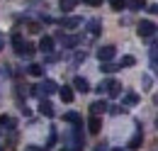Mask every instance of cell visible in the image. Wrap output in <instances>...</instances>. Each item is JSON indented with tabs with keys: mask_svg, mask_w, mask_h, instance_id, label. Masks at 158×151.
Here are the masks:
<instances>
[{
	"mask_svg": "<svg viewBox=\"0 0 158 151\" xmlns=\"http://www.w3.org/2000/svg\"><path fill=\"white\" fill-rule=\"evenodd\" d=\"M107 112H110V114H122V112H124V107H119V105H110Z\"/></svg>",
	"mask_w": 158,
	"mask_h": 151,
	"instance_id": "obj_28",
	"label": "cell"
},
{
	"mask_svg": "<svg viewBox=\"0 0 158 151\" xmlns=\"http://www.w3.org/2000/svg\"><path fill=\"white\" fill-rule=\"evenodd\" d=\"M95 90H98V93H107L110 97H117V95L122 93V83H119L117 78H105Z\"/></svg>",
	"mask_w": 158,
	"mask_h": 151,
	"instance_id": "obj_1",
	"label": "cell"
},
{
	"mask_svg": "<svg viewBox=\"0 0 158 151\" xmlns=\"http://www.w3.org/2000/svg\"><path fill=\"white\" fill-rule=\"evenodd\" d=\"M39 112L46 114V117H54V105H51L49 100H41L39 102Z\"/></svg>",
	"mask_w": 158,
	"mask_h": 151,
	"instance_id": "obj_17",
	"label": "cell"
},
{
	"mask_svg": "<svg viewBox=\"0 0 158 151\" xmlns=\"http://www.w3.org/2000/svg\"><path fill=\"white\" fill-rule=\"evenodd\" d=\"M59 95H61V100L63 102H73V88H68V85H63V88H59Z\"/></svg>",
	"mask_w": 158,
	"mask_h": 151,
	"instance_id": "obj_15",
	"label": "cell"
},
{
	"mask_svg": "<svg viewBox=\"0 0 158 151\" xmlns=\"http://www.w3.org/2000/svg\"><path fill=\"white\" fill-rule=\"evenodd\" d=\"M76 2H78V0H61L59 7L63 10V12H68V10H73V7H76Z\"/></svg>",
	"mask_w": 158,
	"mask_h": 151,
	"instance_id": "obj_23",
	"label": "cell"
},
{
	"mask_svg": "<svg viewBox=\"0 0 158 151\" xmlns=\"http://www.w3.org/2000/svg\"><path fill=\"white\" fill-rule=\"evenodd\" d=\"M127 7L129 10H143L146 7V0H127Z\"/></svg>",
	"mask_w": 158,
	"mask_h": 151,
	"instance_id": "obj_20",
	"label": "cell"
},
{
	"mask_svg": "<svg viewBox=\"0 0 158 151\" xmlns=\"http://www.w3.org/2000/svg\"><path fill=\"white\" fill-rule=\"evenodd\" d=\"M83 24V17H63L61 19V29H76Z\"/></svg>",
	"mask_w": 158,
	"mask_h": 151,
	"instance_id": "obj_5",
	"label": "cell"
},
{
	"mask_svg": "<svg viewBox=\"0 0 158 151\" xmlns=\"http://www.w3.org/2000/svg\"><path fill=\"white\" fill-rule=\"evenodd\" d=\"M107 110H110V105H107L105 100H98V102H93V105H90V112H93V117H98V114L107 112Z\"/></svg>",
	"mask_w": 158,
	"mask_h": 151,
	"instance_id": "obj_9",
	"label": "cell"
},
{
	"mask_svg": "<svg viewBox=\"0 0 158 151\" xmlns=\"http://www.w3.org/2000/svg\"><path fill=\"white\" fill-rule=\"evenodd\" d=\"M105 0H85V5H90V7H100Z\"/></svg>",
	"mask_w": 158,
	"mask_h": 151,
	"instance_id": "obj_30",
	"label": "cell"
},
{
	"mask_svg": "<svg viewBox=\"0 0 158 151\" xmlns=\"http://www.w3.org/2000/svg\"><path fill=\"white\" fill-rule=\"evenodd\" d=\"M0 151H5V149H2V146H0Z\"/></svg>",
	"mask_w": 158,
	"mask_h": 151,
	"instance_id": "obj_36",
	"label": "cell"
},
{
	"mask_svg": "<svg viewBox=\"0 0 158 151\" xmlns=\"http://www.w3.org/2000/svg\"><path fill=\"white\" fill-rule=\"evenodd\" d=\"M158 27L156 24H153V22H151V19H141V22H139L136 24V32H139V37H151V34H153V32H156Z\"/></svg>",
	"mask_w": 158,
	"mask_h": 151,
	"instance_id": "obj_2",
	"label": "cell"
},
{
	"mask_svg": "<svg viewBox=\"0 0 158 151\" xmlns=\"http://www.w3.org/2000/svg\"><path fill=\"white\" fill-rule=\"evenodd\" d=\"M59 39H61V44H63L66 49H76V46H78V44H80V41H83V39H80V37H66L63 32H61V34H59Z\"/></svg>",
	"mask_w": 158,
	"mask_h": 151,
	"instance_id": "obj_6",
	"label": "cell"
},
{
	"mask_svg": "<svg viewBox=\"0 0 158 151\" xmlns=\"http://www.w3.org/2000/svg\"><path fill=\"white\" fill-rule=\"evenodd\" d=\"M110 5H112L114 10H124V7H127V0H110Z\"/></svg>",
	"mask_w": 158,
	"mask_h": 151,
	"instance_id": "obj_27",
	"label": "cell"
},
{
	"mask_svg": "<svg viewBox=\"0 0 158 151\" xmlns=\"http://www.w3.org/2000/svg\"><path fill=\"white\" fill-rule=\"evenodd\" d=\"M100 129H102L100 117H90V119H88V132L90 134H100Z\"/></svg>",
	"mask_w": 158,
	"mask_h": 151,
	"instance_id": "obj_12",
	"label": "cell"
},
{
	"mask_svg": "<svg viewBox=\"0 0 158 151\" xmlns=\"http://www.w3.org/2000/svg\"><path fill=\"white\" fill-rule=\"evenodd\" d=\"M95 151H107V144H105V141H100L98 146H95Z\"/></svg>",
	"mask_w": 158,
	"mask_h": 151,
	"instance_id": "obj_32",
	"label": "cell"
},
{
	"mask_svg": "<svg viewBox=\"0 0 158 151\" xmlns=\"http://www.w3.org/2000/svg\"><path fill=\"white\" fill-rule=\"evenodd\" d=\"M156 124H158V119H156Z\"/></svg>",
	"mask_w": 158,
	"mask_h": 151,
	"instance_id": "obj_38",
	"label": "cell"
},
{
	"mask_svg": "<svg viewBox=\"0 0 158 151\" xmlns=\"http://www.w3.org/2000/svg\"><path fill=\"white\" fill-rule=\"evenodd\" d=\"M112 151H127V149H119V146H114V149H112Z\"/></svg>",
	"mask_w": 158,
	"mask_h": 151,
	"instance_id": "obj_35",
	"label": "cell"
},
{
	"mask_svg": "<svg viewBox=\"0 0 158 151\" xmlns=\"http://www.w3.org/2000/svg\"><path fill=\"white\" fill-rule=\"evenodd\" d=\"M122 102H124V107H134V105H139V95L131 93V90H127V95L122 97Z\"/></svg>",
	"mask_w": 158,
	"mask_h": 151,
	"instance_id": "obj_10",
	"label": "cell"
},
{
	"mask_svg": "<svg viewBox=\"0 0 158 151\" xmlns=\"http://www.w3.org/2000/svg\"><path fill=\"white\" fill-rule=\"evenodd\" d=\"M0 124H2L5 129H15V127H17V119H15V117H7V114H0Z\"/></svg>",
	"mask_w": 158,
	"mask_h": 151,
	"instance_id": "obj_16",
	"label": "cell"
},
{
	"mask_svg": "<svg viewBox=\"0 0 158 151\" xmlns=\"http://www.w3.org/2000/svg\"><path fill=\"white\" fill-rule=\"evenodd\" d=\"M27 29H29L32 34H39V32H41V24H39V22H29V24H27Z\"/></svg>",
	"mask_w": 158,
	"mask_h": 151,
	"instance_id": "obj_26",
	"label": "cell"
},
{
	"mask_svg": "<svg viewBox=\"0 0 158 151\" xmlns=\"http://www.w3.org/2000/svg\"><path fill=\"white\" fill-rule=\"evenodd\" d=\"M143 144V134H141V129H136V134L129 139V149H139Z\"/></svg>",
	"mask_w": 158,
	"mask_h": 151,
	"instance_id": "obj_18",
	"label": "cell"
},
{
	"mask_svg": "<svg viewBox=\"0 0 158 151\" xmlns=\"http://www.w3.org/2000/svg\"><path fill=\"white\" fill-rule=\"evenodd\" d=\"M27 151H46V149H41V146H27Z\"/></svg>",
	"mask_w": 158,
	"mask_h": 151,
	"instance_id": "obj_33",
	"label": "cell"
},
{
	"mask_svg": "<svg viewBox=\"0 0 158 151\" xmlns=\"http://www.w3.org/2000/svg\"><path fill=\"white\" fill-rule=\"evenodd\" d=\"M100 71H102V73H114V71H119V66L112 63V61H110V63H100Z\"/></svg>",
	"mask_w": 158,
	"mask_h": 151,
	"instance_id": "obj_21",
	"label": "cell"
},
{
	"mask_svg": "<svg viewBox=\"0 0 158 151\" xmlns=\"http://www.w3.org/2000/svg\"><path fill=\"white\" fill-rule=\"evenodd\" d=\"M63 119L71 122L73 127H83V117H80L78 112H66V114H63Z\"/></svg>",
	"mask_w": 158,
	"mask_h": 151,
	"instance_id": "obj_11",
	"label": "cell"
},
{
	"mask_svg": "<svg viewBox=\"0 0 158 151\" xmlns=\"http://www.w3.org/2000/svg\"><path fill=\"white\" fill-rule=\"evenodd\" d=\"M61 151H68V149H61Z\"/></svg>",
	"mask_w": 158,
	"mask_h": 151,
	"instance_id": "obj_37",
	"label": "cell"
},
{
	"mask_svg": "<svg viewBox=\"0 0 158 151\" xmlns=\"http://www.w3.org/2000/svg\"><path fill=\"white\" fill-rule=\"evenodd\" d=\"M151 85H153V78H151V76H143V88L151 90Z\"/></svg>",
	"mask_w": 158,
	"mask_h": 151,
	"instance_id": "obj_29",
	"label": "cell"
},
{
	"mask_svg": "<svg viewBox=\"0 0 158 151\" xmlns=\"http://www.w3.org/2000/svg\"><path fill=\"white\" fill-rule=\"evenodd\" d=\"M27 71H29V76H37V78H39V76H44V66H41V63H29Z\"/></svg>",
	"mask_w": 158,
	"mask_h": 151,
	"instance_id": "obj_19",
	"label": "cell"
},
{
	"mask_svg": "<svg viewBox=\"0 0 158 151\" xmlns=\"http://www.w3.org/2000/svg\"><path fill=\"white\" fill-rule=\"evenodd\" d=\"M22 44H24L22 34H20V32H15V34H12V46H15V51H20V49H22Z\"/></svg>",
	"mask_w": 158,
	"mask_h": 151,
	"instance_id": "obj_22",
	"label": "cell"
},
{
	"mask_svg": "<svg viewBox=\"0 0 158 151\" xmlns=\"http://www.w3.org/2000/svg\"><path fill=\"white\" fill-rule=\"evenodd\" d=\"M114 54H117V49H114L112 44H107V46H100V49H98V58L102 61V63H110V61L114 58Z\"/></svg>",
	"mask_w": 158,
	"mask_h": 151,
	"instance_id": "obj_3",
	"label": "cell"
},
{
	"mask_svg": "<svg viewBox=\"0 0 158 151\" xmlns=\"http://www.w3.org/2000/svg\"><path fill=\"white\" fill-rule=\"evenodd\" d=\"M80 61H85V51H76V54L71 56V63H73V66H78Z\"/></svg>",
	"mask_w": 158,
	"mask_h": 151,
	"instance_id": "obj_25",
	"label": "cell"
},
{
	"mask_svg": "<svg viewBox=\"0 0 158 151\" xmlns=\"http://www.w3.org/2000/svg\"><path fill=\"white\" fill-rule=\"evenodd\" d=\"M2 41H5V37H2V34H0V49H2Z\"/></svg>",
	"mask_w": 158,
	"mask_h": 151,
	"instance_id": "obj_34",
	"label": "cell"
},
{
	"mask_svg": "<svg viewBox=\"0 0 158 151\" xmlns=\"http://www.w3.org/2000/svg\"><path fill=\"white\" fill-rule=\"evenodd\" d=\"M148 58H151V68H153V73H158V44H153V46H151Z\"/></svg>",
	"mask_w": 158,
	"mask_h": 151,
	"instance_id": "obj_14",
	"label": "cell"
},
{
	"mask_svg": "<svg viewBox=\"0 0 158 151\" xmlns=\"http://www.w3.org/2000/svg\"><path fill=\"white\" fill-rule=\"evenodd\" d=\"M100 32H102V19H100V17H93L90 22H88V37L95 39V37H100Z\"/></svg>",
	"mask_w": 158,
	"mask_h": 151,
	"instance_id": "obj_4",
	"label": "cell"
},
{
	"mask_svg": "<svg viewBox=\"0 0 158 151\" xmlns=\"http://www.w3.org/2000/svg\"><path fill=\"white\" fill-rule=\"evenodd\" d=\"M39 51H44L46 56L54 51V37H41V41H39Z\"/></svg>",
	"mask_w": 158,
	"mask_h": 151,
	"instance_id": "obj_8",
	"label": "cell"
},
{
	"mask_svg": "<svg viewBox=\"0 0 158 151\" xmlns=\"http://www.w3.org/2000/svg\"><path fill=\"white\" fill-rule=\"evenodd\" d=\"M134 63H136V58H134V56H122L119 68H127V66H134Z\"/></svg>",
	"mask_w": 158,
	"mask_h": 151,
	"instance_id": "obj_24",
	"label": "cell"
},
{
	"mask_svg": "<svg viewBox=\"0 0 158 151\" xmlns=\"http://www.w3.org/2000/svg\"><path fill=\"white\" fill-rule=\"evenodd\" d=\"M34 51H37V49H34V44L24 41V44H22V49L17 51V54H20V56H24V58H32V56H34Z\"/></svg>",
	"mask_w": 158,
	"mask_h": 151,
	"instance_id": "obj_13",
	"label": "cell"
},
{
	"mask_svg": "<svg viewBox=\"0 0 158 151\" xmlns=\"http://www.w3.org/2000/svg\"><path fill=\"white\" fill-rule=\"evenodd\" d=\"M148 12H153V15H158V2H153V5H148Z\"/></svg>",
	"mask_w": 158,
	"mask_h": 151,
	"instance_id": "obj_31",
	"label": "cell"
},
{
	"mask_svg": "<svg viewBox=\"0 0 158 151\" xmlns=\"http://www.w3.org/2000/svg\"><path fill=\"white\" fill-rule=\"evenodd\" d=\"M73 88H76V90H80V93H88V90H90V83H88V78L76 76V78H73Z\"/></svg>",
	"mask_w": 158,
	"mask_h": 151,
	"instance_id": "obj_7",
	"label": "cell"
}]
</instances>
